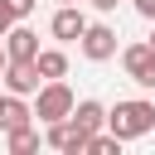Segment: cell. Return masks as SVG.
Instances as JSON below:
<instances>
[{"label":"cell","mask_w":155,"mask_h":155,"mask_svg":"<svg viewBox=\"0 0 155 155\" xmlns=\"http://www.w3.org/2000/svg\"><path fill=\"white\" fill-rule=\"evenodd\" d=\"M131 5H136V15H140V19H155V0H131Z\"/></svg>","instance_id":"cell-15"},{"label":"cell","mask_w":155,"mask_h":155,"mask_svg":"<svg viewBox=\"0 0 155 155\" xmlns=\"http://www.w3.org/2000/svg\"><path fill=\"white\" fill-rule=\"evenodd\" d=\"M34 97H39V102H34V116H39L44 126H48V121H68V116H73V107H78V97H73V87H68L63 78L44 82Z\"/></svg>","instance_id":"cell-2"},{"label":"cell","mask_w":155,"mask_h":155,"mask_svg":"<svg viewBox=\"0 0 155 155\" xmlns=\"http://www.w3.org/2000/svg\"><path fill=\"white\" fill-rule=\"evenodd\" d=\"M121 136L116 131H97V136H87V155H121Z\"/></svg>","instance_id":"cell-12"},{"label":"cell","mask_w":155,"mask_h":155,"mask_svg":"<svg viewBox=\"0 0 155 155\" xmlns=\"http://www.w3.org/2000/svg\"><path fill=\"white\" fill-rule=\"evenodd\" d=\"M78 44H82V58H92V63L116 58V29H111V24H87V34H82Z\"/></svg>","instance_id":"cell-4"},{"label":"cell","mask_w":155,"mask_h":155,"mask_svg":"<svg viewBox=\"0 0 155 155\" xmlns=\"http://www.w3.org/2000/svg\"><path fill=\"white\" fill-rule=\"evenodd\" d=\"M92 10H102V15H111V10H116V0H92Z\"/></svg>","instance_id":"cell-16"},{"label":"cell","mask_w":155,"mask_h":155,"mask_svg":"<svg viewBox=\"0 0 155 155\" xmlns=\"http://www.w3.org/2000/svg\"><path fill=\"white\" fill-rule=\"evenodd\" d=\"M5 136H10V140H5V145H10V155H29V150H39V131H34V126L5 131Z\"/></svg>","instance_id":"cell-11"},{"label":"cell","mask_w":155,"mask_h":155,"mask_svg":"<svg viewBox=\"0 0 155 155\" xmlns=\"http://www.w3.org/2000/svg\"><path fill=\"white\" fill-rule=\"evenodd\" d=\"M150 63H155V44H126V48H121V68H126L131 82H140Z\"/></svg>","instance_id":"cell-7"},{"label":"cell","mask_w":155,"mask_h":155,"mask_svg":"<svg viewBox=\"0 0 155 155\" xmlns=\"http://www.w3.org/2000/svg\"><path fill=\"white\" fill-rule=\"evenodd\" d=\"M29 107H24V97L19 92H10V97H0V126L5 131H19V126H29Z\"/></svg>","instance_id":"cell-9"},{"label":"cell","mask_w":155,"mask_h":155,"mask_svg":"<svg viewBox=\"0 0 155 155\" xmlns=\"http://www.w3.org/2000/svg\"><path fill=\"white\" fill-rule=\"evenodd\" d=\"M63 5H78V0H63Z\"/></svg>","instance_id":"cell-18"},{"label":"cell","mask_w":155,"mask_h":155,"mask_svg":"<svg viewBox=\"0 0 155 155\" xmlns=\"http://www.w3.org/2000/svg\"><path fill=\"white\" fill-rule=\"evenodd\" d=\"M5 5H10V10H15V19H29V15H34V5H39V0H5Z\"/></svg>","instance_id":"cell-13"},{"label":"cell","mask_w":155,"mask_h":155,"mask_svg":"<svg viewBox=\"0 0 155 155\" xmlns=\"http://www.w3.org/2000/svg\"><path fill=\"white\" fill-rule=\"evenodd\" d=\"M68 121H73L82 136H97V131L107 126V107H102V102H92V97H82V102L73 107V116H68Z\"/></svg>","instance_id":"cell-6"},{"label":"cell","mask_w":155,"mask_h":155,"mask_svg":"<svg viewBox=\"0 0 155 155\" xmlns=\"http://www.w3.org/2000/svg\"><path fill=\"white\" fill-rule=\"evenodd\" d=\"M15 24H19V19H15V10H10V5H5V0H0V39H5V34H10V29H15Z\"/></svg>","instance_id":"cell-14"},{"label":"cell","mask_w":155,"mask_h":155,"mask_svg":"<svg viewBox=\"0 0 155 155\" xmlns=\"http://www.w3.org/2000/svg\"><path fill=\"white\" fill-rule=\"evenodd\" d=\"M150 44H155V34H150Z\"/></svg>","instance_id":"cell-19"},{"label":"cell","mask_w":155,"mask_h":155,"mask_svg":"<svg viewBox=\"0 0 155 155\" xmlns=\"http://www.w3.org/2000/svg\"><path fill=\"white\" fill-rule=\"evenodd\" d=\"M5 48H10V58H39V34L29 29V24H15L10 34H5Z\"/></svg>","instance_id":"cell-8"},{"label":"cell","mask_w":155,"mask_h":155,"mask_svg":"<svg viewBox=\"0 0 155 155\" xmlns=\"http://www.w3.org/2000/svg\"><path fill=\"white\" fill-rule=\"evenodd\" d=\"M39 73H44V82H53V78H68V53L63 48H39Z\"/></svg>","instance_id":"cell-10"},{"label":"cell","mask_w":155,"mask_h":155,"mask_svg":"<svg viewBox=\"0 0 155 155\" xmlns=\"http://www.w3.org/2000/svg\"><path fill=\"white\" fill-rule=\"evenodd\" d=\"M155 126V102H116L111 111H107V131H116L121 140H140L145 131Z\"/></svg>","instance_id":"cell-1"},{"label":"cell","mask_w":155,"mask_h":155,"mask_svg":"<svg viewBox=\"0 0 155 155\" xmlns=\"http://www.w3.org/2000/svg\"><path fill=\"white\" fill-rule=\"evenodd\" d=\"M48 29H53V39L73 44V39H82V34H87V15H82L78 5H58V15L48 19Z\"/></svg>","instance_id":"cell-5"},{"label":"cell","mask_w":155,"mask_h":155,"mask_svg":"<svg viewBox=\"0 0 155 155\" xmlns=\"http://www.w3.org/2000/svg\"><path fill=\"white\" fill-rule=\"evenodd\" d=\"M0 82H5V92L29 97V92L44 87V73H39V63H29V58H10V68L0 73Z\"/></svg>","instance_id":"cell-3"},{"label":"cell","mask_w":155,"mask_h":155,"mask_svg":"<svg viewBox=\"0 0 155 155\" xmlns=\"http://www.w3.org/2000/svg\"><path fill=\"white\" fill-rule=\"evenodd\" d=\"M5 68H10V48L0 44V73H5Z\"/></svg>","instance_id":"cell-17"}]
</instances>
